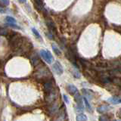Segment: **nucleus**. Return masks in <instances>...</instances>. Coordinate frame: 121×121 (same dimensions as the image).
<instances>
[{"instance_id":"obj_1","label":"nucleus","mask_w":121,"mask_h":121,"mask_svg":"<svg viewBox=\"0 0 121 121\" xmlns=\"http://www.w3.org/2000/svg\"><path fill=\"white\" fill-rule=\"evenodd\" d=\"M40 55L46 63H48V64H52V63L53 56H52V55L51 54V52L49 51L43 49V50L40 51Z\"/></svg>"},{"instance_id":"obj_2","label":"nucleus","mask_w":121,"mask_h":121,"mask_svg":"<svg viewBox=\"0 0 121 121\" xmlns=\"http://www.w3.org/2000/svg\"><path fill=\"white\" fill-rule=\"evenodd\" d=\"M57 96H58V92H57L56 89H55L54 90H52V92L46 94L45 100L46 102H48V103L52 104L55 101V98H57Z\"/></svg>"},{"instance_id":"obj_3","label":"nucleus","mask_w":121,"mask_h":121,"mask_svg":"<svg viewBox=\"0 0 121 121\" xmlns=\"http://www.w3.org/2000/svg\"><path fill=\"white\" fill-rule=\"evenodd\" d=\"M57 114L54 119V121H65L67 118L66 111L65 108H63L62 109H60L59 111H57Z\"/></svg>"},{"instance_id":"obj_4","label":"nucleus","mask_w":121,"mask_h":121,"mask_svg":"<svg viewBox=\"0 0 121 121\" xmlns=\"http://www.w3.org/2000/svg\"><path fill=\"white\" fill-rule=\"evenodd\" d=\"M52 69L57 75H61L64 72L62 65L60 64V63L59 61H58V60H56V61L54 63V64H53Z\"/></svg>"},{"instance_id":"obj_5","label":"nucleus","mask_w":121,"mask_h":121,"mask_svg":"<svg viewBox=\"0 0 121 121\" xmlns=\"http://www.w3.org/2000/svg\"><path fill=\"white\" fill-rule=\"evenodd\" d=\"M45 22H46V25H47L50 33L52 34H57V30H56V27H55V25L54 24V22H53L50 18L46 19Z\"/></svg>"},{"instance_id":"obj_6","label":"nucleus","mask_w":121,"mask_h":121,"mask_svg":"<svg viewBox=\"0 0 121 121\" xmlns=\"http://www.w3.org/2000/svg\"><path fill=\"white\" fill-rule=\"evenodd\" d=\"M48 76H51V73H50V72L48 70L47 67H44V68L42 67L41 69H39L37 72V77H41V78L45 77H48Z\"/></svg>"},{"instance_id":"obj_7","label":"nucleus","mask_w":121,"mask_h":121,"mask_svg":"<svg viewBox=\"0 0 121 121\" xmlns=\"http://www.w3.org/2000/svg\"><path fill=\"white\" fill-rule=\"evenodd\" d=\"M55 88H54V85H53V82L50 80H48L47 82H45L44 83V90L45 93H48L52 92V90H54Z\"/></svg>"},{"instance_id":"obj_8","label":"nucleus","mask_w":121,"mask_h":121,"mask_svg":"<svg viewBox=\"0 0 121 121\" xmlns=\"http://www.w3.org/2000/svg\"><path fill=\"white\" fill-rule=\"evenodd\" d=\"M108 101L110 102L112 104H119L121 102V98L119 96H112L111 98H109L108 99Z\"/></svg>"},{"instance_id":"obj_9","label":"nucleus","mask_w":121,"mask_h":121,"mask_svg":"<svg viewBox=\"0 0 121 121\" xmlns=\"http://www.w3.org/2000/svg\"><path fill=\"white\" fill-rule=\"evenodd\" d=\"M67 90L71 95H74L78 92L77 88L73 84H68L67 86Z\"/></svg>"},{"instance_id":"obj_10","label":"nucleus","mask_w":121,"mask_h":121,"mask_svg":"<svg viewBox=\"0 0 121 121\" xmlns=\"http://www.w3.org/2000/svg\"><path fill=\"white\" fill-rule=\"evenodd\" d=\"M110 110H111V108L109 107V106H107V105H101L99 107H98L96 111L100 113H107Z\"/></svg>"},{"instance_id":"obj_11","label":"nucleus","mask_w":121,"mask_h":121,"mask_svg":"<svg viewBox=\"0 0 121 121\" xmlns=\"http://www.w3.org/2000/svg\"><path fill=\"white\" fill-rule=\"evenodd\" d=\"M73 96H74V99H75L76 102L77 103V105L82 106V98L81 96V95L77 92Z\"/></svg>"},{"instance_id":"obj_12","label":"nucleus","mask_w":121,"mask_h":121,"mask_svg":"<svg viewBox=\"0 0 121 121\" xmlns=\"http://www.w3.org/2000/svg\"><path fill=\"white\" fill-rule=\"evenodd\" d=\"M51 106L49 107V111H50V112L52 113H56L57 111H58V104H55V102H53V103L50 104Z\"/></svg>"},{"instance_id":"obj_13","label":"nucleus","mask_w":121,"mask_h":121,"mask_svg":"<svg viewBox=\"0 0 121 121\" xmlns=\"http://www.w3.org/2000/svg\"><path fill=\"white\" fill-rule=\"evenodd\" d=\"M82 92L83 93V95H85L86 98H93V95L92 91L87 89H82Z\"/></svg>"},{"instance_id":"obj_14","label":"nucleus","mask_w":121,"mask_h":121,"mask_svg":"<svg viewBox=\"0 0 121 121\" xmlns=\"http://www.w3.org/2000/svg\"><path fill=\"white\" fill-rule=\"evenodd\" d=\"M34 5H35L36 9L38 11H41L43 9V2L42 0H34Z\"/></svg>"},{"instance_id":"obj_15","label":"nucleus","mask_w":121,"mask_h":121,"mask_svg":"<svg viewBox=\"0 0 121 121\" xmlns=\"http://www.w3.org/2000/svg\"><path fill=\"white\" fill-rule=\"evenodd\" d=\"M77 121H87V117L83 113H79L76 117Z\"/></svg>"},{"instance_id":"obj_16","label":"nucleus","mask_w":121,"mask_h":121,"mask_svg":"<svg viewBox=\"0 0 121 121\" xmlns=\"http://www.w3.org/2000/svg\"><path fill=\"white\" fill-rule=\"evenodd\" d=\"M82 100L84 101V104H85V106H86V108L89 111H91V110H92V107H91L90 103L89 102L88 99H87V98L84 97L82 98Z\"/></svg>"},{"instance_id":"obj_17","label":"nucleus","mask_w":121,"mask_h":121,"mask_svg":"<svg viewBox=\"0 0 121 121\" xmlns=\"http://www.w3.org/2000/svg\"><path fill=\"white\" fill-rule=\"evenodd\" d=\"M52 49H53V51H54V52L55 53L56 55H58V56L61 55V52H60V49L58 47H57L55 45H54V44L52 45Z\"/></svg>"},{"instance_id":"obj_18","label":"nucleus","mask_w":121,"mask_h":121,"mask_svg":"<svg viewBox=\"0 0 121 121\" xmlns=\"http://www.w3.org/2000/svg\"><path fill=\"white\" fill-rule=\"evenodd\" d=\"M99 121H111V118L108 114H102L99 117Z\"/></svg>"},{"instance_id":"obj_19","label":"nucleus","mask_w":121,"mask_h":121,"mask_svg":"<svg viewBox=\"0 0 121 121\" xmlns=\"http://www.w3.org/2000/svg\"><path fill=\"white\" fill-rule=\"evenodd\" d=\"M5 20H6L8 24H16V20H15V19L12 17L7 16L5 17Z\"/></svg>"},{"instance_id":"obj_20","label":"nucleus","mask_w":121,"mask_h":121,"mask_svg":"<svg viewBox=\"0 0 121 121\" xmlns=\"http://www.w3.org/2000/svg\"><path fill=\"white\" fill-rule=\"evenodd\" d=\"M101 82H103L104 83H109L111 82V78H110L108 76H102L101 77Z\"/></svg>"},{"instance_id":"obj_21","label":"nucleus","mask_w":121,"mask_h":121,"mask_svg":"<svg viewBox=\"0 0 121 121\" xmlns=\"http://www.w3.org/2000/svg\"><path fill=\"white\" fill-rule=\"evenodd\" d=\"M32 31H33V33L34 34V36H35L36 38H38V39H41V36L40 34L39 33V32H38V30L35 28H32Z\"/></svg>"},{"instance_id":"obj_22","label":"nucleus","mask_w":121,"mask_h":121,"mask_svg":"<svg viewBox=\"0 0 121 121\" xmlns=\"http://www.w3.org/2000/svg\"><path fill=\"white\" fill-rule=\"evenodd\" d=\"M8 34V30L5 28L0 29V36H6Z\"/></svg>"},{"instance_id":"obj_23","label":"nucleus","mask_w":121,"mask_h":121,"mask_svg":"<svg viewBox=\"0 0 121 121\" xmlns=\"http://www.w3.org/2000/svg\"><path fill=\"white\" fill-rule=\"evenodd\" d=\"M76 111H77V113H82L83 111V107L82 106L77 105V107H76Z\"/></svg>"},{"instance_id":"obj_24","label":"nucleus","mask_w":121,"mask_h":121,"mask_svg":"<svg viewBox=\"0 0 121 121\" xmlns=\"http://www.w3.org/2000/svg\"><path fill=\"white\" fill-rule=\"evenodd\" d=\"M63 98H64V101H65V103L67 104H70V101H69V98H68V97L66 95H63Z\"/></svg>"},{"instance_id":"obj_25","label":"nucleus","mask_w":121,"mask_h":121,"mask_svg":"<svg viewBox=\"0 0 121 121\" xmlns=\"http://www.w3.org/2000/svg\"><path fill=\"white\" fill-rule=\"evenodd\" d=\"M0 2L5 5H9V0H0Z\"/></svg>"},{"instance_id":"obj_26","label":"nucleus","mask_w":121,"mask_h":121,"mask_svg":"<svg viewBox=\"0 0 121 121\" xmlns=\"http://www.w3.org/2000/svg\"><path fill=\"white\" fill-rule=\"evenodd\" d=\"M5 12H6V10H5V8H4L3 6L0 5V13L3 14V13H5Z\"/></svg>"},{"instance_id":"obj_27","label":"nucleus","mask_w":121,"mask_h":121,"mask_svg":"<svg viewBox=\"0 0 121 121\" xmlns=\"http://www.w3.org/2000/svg\"><path fill=\"white\" fill-rule=\"evenodd\" d=\"M73 75L75 76L76 78H79V77H80V75H79V73H78V72H77V71H73Z\"/></svg>"},{"instance_id":"obj_28","label":"nucleus","mask_w":121,"mask_h":121,"mask_svg":"<svg viewBox=\"0 0 121 121\" xmlns=\"http://www.w3.org/2000/svg\"><path fill=\"white\" fill-rule=\"evenodd\" d=\"M19 2H20L21 3H25L26 2V0H18Z\"/></svg>"}]
</instances>
